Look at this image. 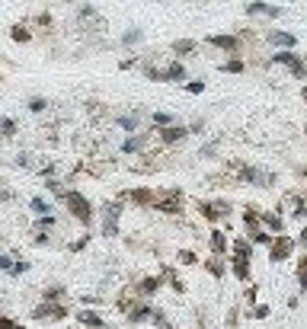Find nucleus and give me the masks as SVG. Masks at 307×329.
<instances>
[{"label": "nucleus", "instance_id": "nucleus-20", "mask_svg": "<svg viewBox=\"0 0 307 329\" xmlns=\"http://www.w3.org/2000/svg\"><path fill=\"white\" fill-rule=\"evenodd\" d=\"M160 275H163V282L170 285V291H176V294H183V291H186V282H183L180 275H176V269H173V265H163V269H160Z\"/></svg>", "mask_w": 307, "mask_h": 329}, {"label": "nucleus", "instance_id": "nucleus-40", "mask_svg": "<svg viewBox=\"0 0 307 329\" xmlns=\"http://www.w3.org/2000/svg\"><path fill=\"white\" fill-rule=\"evenodd\" d=\"M0 329H26V326H19L16 320H10L7 313H0Z\"/></svg>", "mask_w": 307, "mask_h": 329}, {"label": "nucleus", "instance_id": "nucleus-17", "mask_svg": "<svg viewBox=\"0 0 307 329\" xmlns=\"http://www.w3.org/2000/svg\"><path fill=\"white\" fill-rule=\"evenodd\" d=\"M266 39H269V45H275L278 52H282V48H294V45H298V39H294V32H278V29L266 32Z\"/></svg>", "mask_w": 307, "mask_h": 329}, {"label": "nucleus", "instance_id": "nucleus-21", "mask_svg": "<svg viewBox=\"0 0 307 329\" xmlns=\"http://www.w3.org/2000/svg\"><path fill=\"white\" fill-rule=\"evenodd\" d=\"M231 256H243V259L253 262V243L246 240V237H234L231 240Z\"/></svg>", "mask_w": 307, "mask_h": 329}, {"label": "nucleus", "instance_id": "nucleus-9", "mask_svg": "<svg viewBox=\"0 0 307 329\" xmlns=\"http://www.w3.org/2000/svg\"><path fill=\"white\" fill-rule=\"evenodd\" d=\"M227 272L237 278V282H253V269H250V259H243V256H227Z\"/></svg>", "mask_w": 307, "mask_h": 329}, {"label": "nucleus", "instance_id": "nucleus-19", "mask_svg": "<svg viewBox=\"0 0 307 329\" xmlns=\"http://www.w3.org/2000/svg\"><path fill=\"white\" fill-rule=\"evenodd\" d=\"M147 141H150V135H132V138H125L122 141V154H141L147 147Z\"/></svg>", "mask_w": 307, "mask_h": 329}, {"label": "nucleus", "instance_id": "nucleus-28", "mask_svg": "<svg viewBox=\"0 0 307 329\" xmlns=\"http://www.w3.org/2000/svg\"><path fill=\"white\" fill-rule=\"evenodd\" d=\"M221 70H224V74H243V70H246V61L234 55V58H227V61L221 64Z\"/></svg>", "mask_w": 307, "mask_h": 329}, {"label": "nucleus", "instance_id": "nucleus-44", "mask_svg": "<svg viewBox=\"0 0 307 329\" xmlns=\"http://www.w3.org/2000/svg\"><path fill=\"white\" fill-rule=\"evenodd\" d=\"M35 22H39V26H52V13H48V10H42V13L35 16Z\"/></svg>", "mask_w": 307, "mask_h": 329}, {"label": "nucleus", "instance_id": "nucleus-46", "mask_svg": "<svg viewBox=\"0 0 307 329\" xmlns=\"http://www.w3.org/2000/svg\"><path fill=\"white\" fill-rule=\"evenodd\" d=\"M186 128H189V135H198V131H202V128H205V121H202V118H198V121H192V125H186Z\"/></svg>", "mask_w": 307, "mask_h": 329}, {"label": "nucleus", "instance_id": "nucleus-48", "mask_svg": "<svg viewBox=\"0 0 307 329\" xmlns=\"http://www.w3.org/2000/svg\"><path fill=\"white\" fill-rule=\"evenodd\" d=\"M119 67H122V70H128V67H135V58H125V61H119Z\"/></svg>", "mask_w": 307, "mask_h": 329}, {"label": "nucleus", "instance_id": "nucleus-7", "mask_svg": "<svg viewBox=\"0 0 307 329\" xmlns=\"http://www.w3.org/2000/svg\"><path fill=\"white\" fill-rule=\"evenodd\" d=\"M119 201H132V205H138V208H150V205H154V189H147V186L122 189L119 192Z\"/></svg>", "mask_w": 307, "mask_h": 329}, {"label": "nucleus", "instance_id": "nucleus-5", "mask_svg": "<svg viewBox=\"0 0 307 329\" xmlns=\"http://www.w3.org/2000/svg\"><path fill=\"white\" fill-rule=\"evenodd\" d=\"M294 249H298V243H294V237H285V234H278L272 240V246H269V262H288Z\"/></svg>", "mask_w": 307, "mask_h": 329}, {"label": "nucleus", "instance_id": "nucleus-35", "mask_svg": "<svg viewBox=\"0 0 307 329\" xmlns=\"http://www.w3.org/2000/svg\"><path fill=\"white\" fill-rule=\"evenodd\" d=\"M176 262H180V265H198V256L192 249H180V252H176Z\"/></svg>", "mask_w": 307, "mask_h": 329}, {"label": "nucleus", "instance_id": "nucleus-1", "mask_svg": "<svg viewBox=\"0 0 307 329\" xmlns=\"http://www.w3.org/2000/svg\"><path fill=\"white\" fill-rule=\"evenodd\" d=\"M61 201H64V208L70 211V217H74L77 224H84V227H93V205L84 192H77V189H67L61 195Z\"/></svg>", "mask_w": 307, "mask_h": 329}, {"label": "nucleus", "instance_id": "nucleus-4", "mask_svg": "<svg viewBox=\"0 0 307 329\" xmlns=\"http://www.w3.org/2000/svg\"><path fill=\"white\" fill-rule=\"evenodd\" d=\"M195 211L202 214L208 224H218V221H224V217H231V205L221 201V198H215V201H195Z\"/></svg>", "mask_w": 307, "mask_h": 329}, {"label": "nucleus", "instance_id": "nucleus-15", "mask_svg": "<svg viewBox=\"0 0 307 329\" xmlns=\"http://www.w3.org/2000/svg\"><path fill=\"white\" fill-rule=\"evenodd\" d=\"M246 16H282V7H272L266 4V0H250V7H246Z\"/></svg>", "mask_w": 307, "mask_h": 329}, {"label": "nucleus", "instance_id": "nucleus-52", "mask_svg": "<svg viewBox=\"0 0 307 329\" xmlns=\"http://www.w3.org/2000/svg\"><path fill=\"white\" fill-rule=\"evenodd\" d=\"M301 198H304V205H307V189H304V195H301Z\"/></svg>", "mask_w": 307, "mask_h": 329}, {"label": "nucleus", "instance_id": "nucleus-27", "mask_svg": "<svg viewBox=\"0 0 307 329\" xmlns=\"http://www.w3.org/2000/svg\"><path fill=\"white\" fill-rule=\"evenodd\" d=\"M170 125H176V118H173L170 112H154V115H150V128H154V131L170 128Z\"/></svg>", "mask_w": 307, "mask_h": 329}, {"label": "nucleus", "instance_id": "nucleus-3", "mask_svg": "<svg viewBox=\"0 0 307 329\" xmlns=\"http://www.w3.org/2000/svg\"><path fill=\"white\" fill-rule=\"evenodd\" d=\"M125 201H106L103 205V237H119V221H122Z\"/></svg>", "mask_w": 307, "mask_h": 329}, {"label": "nucleus", "instance_id": "nucleus-49", "mask_svg": "<svg viewBox=\"0 0 307 329\" xmlns=\"http://www.w3.org/2000/svg\"><path fill=\"white\" fill-rule=\"evenodd\" d=\"M294 173H298V176H301V179H307V163H301V166H298V169H294Z\"/></svg>", "mask_w": 307, "mask_h": 329}, {"label": "nucleus", "instance_id": "nucleus-43", "mask_svg": "<svg viewBox=\"0 0 307 329\" xmlns=\"http://www.w3.org/2000/svg\"><path fill=\"white\" fill-rule=\"evenodd\" d=\"M256 294H259V285L250 282V288H246V303H256Z\"/></svg>", "mask_w": 307, "mask_h": 329}, {"label": "nucleus", "instance_id": "nucleus-16", "mask_svg": "<svg viewBox=\"0 0 307 329\" xmlns=\"http://www.w3.org/2000/svg\"><path fill=\"white\" fill-rule=\"evenodd\" d=\"M205 272L221 282V278L227 275V256H208V259H205Z\"/></svg>", "mask_w": 307, "mask_h": 329}, {"label": "nucleus", "instance_id": "nucleus-14", "mask_svg": "<svg viewBox=\"0 0 307 329\" xmlns=\"http://www.w3.org/2000/svg\"><path fill=\"white\" fill-rule=\"evenodd\" d=\"M74 316H77V323L84 329H106V320H103L99 310H77Z\"/></svg>", "mask_w": 307, "mask_h": 329}, {"label": "nucleus", "instance_id": "nucleus-8", "mask_svg": "<svg viewBox=\"0 0 307 329\" xmlns=\"http://www.w3.org/2000/svg\"><path fill=\"white\" fill-rule=\"evenodd\" d=\"M211 48H221V52H227V55H237L240 52V35H227V32H218V35H208L205 39Z\"/></svg>", "mask_w": 307, "mask_h": 329}, {"label": "nucleus", "instance_id": "nucleus-22", "mask_svg": "<svg viewBox=\"0 0 307 329\" xmlns=\"http://www.w3.org/2000/svg\"><path fill=\"white\" fill-rule=\"evenodd\" d=\"M243 227H246V234H253V230H259L263 224H259V208H253V205H246L243 208Z\"/></svg>", "mask_w": 307, "mask_h": 329}, {"label": "nucleus", "instance_id": "nucleus-2", "mask_svg": "<svg viewBox=\"0 0 307 329\" xmlns=\"http://www.w3.org/2000/svg\"><path fill=\"white\" fill-rule=\"evenodd\" d=\"M183 205H186L183 189L170 186V189H157V192H154V205H150V208L160 211V214H183Z\"/></svg>", "mask_w": 307, "mask_h": 329}, {"label": "nucleus", "instance_id": "nucleus-24", "mask_svg": "<svg viewBox=\"0 0 307 329\" xmlns=\"http://www.w3.org/2000/svg\"><path fill=\"white\" fill-rule=\"evenodd\" d=\"M246 240H250L253 243V246H272V234H269V230L266 227H259V230H253V234H246Z\"/></svg>", "mask_w": 307, "mask_h": 329}, {"label": "nucleus", "instance_id": "nucleus-25", "mask_svg": "<svg viewBox=\"0 0 307 329\" xmlns=\"http://www.w3.org/2000/svg\"><path fill=\"white\" fill-rule=\"evenodd\" d=\"M170 48H173V55H180V58H186V55H192L195 48H198V42H195V39H176V42H173Z\"/></svg>", "mask_w": 307, "mask_h": 329}, {"label": "nucleus", "instance_id": "nucleus-34", "mask_svg": "<svg viewBox=\"0 0 307 329\" xmlns=\"http://www.w3.org/2000/svg\"><path fill=\"white\" fill-rule=\"evenodd\" d=\"M29 208H32L35 214H39V217H45V214H52V205L45 201V198H32V201H29Z\"/></svg>", "mask_w": 307, "mask_h": 329}, {"label": "nucleus", "instance_id": "nucleus-45", "mask_svg": "<svg viewBox=\"0 0 307 329\" xmlns=\"http://www.w3.org/2000/svg\"><path fill=\"white\" fill-rule=\"evenodd\" d=\"M294 243H298V246H301V249H307V224L301 227V234H298V237H294Z\"/></svg>", "mask_w": 307, "mask_h": 329}, {"label": "nucleus", "instance_id": "nucleus-11", "mask_svg": "<svg viewBox=\"0 0 307 329\" xmlns=\"http://www.w3.org/2000/svg\"><path fill=\"white\" fill-rule=\"evenodd\" d=\"M163 288V275H147V278H141L138 282V288H135V297H141V300H150L157 291Z\"/></svg>", "mask_w": 307, "mask_h": 329}, {"label": "nucleus", "instance_id": "nucleus-51", "mask_svg": "<svg viewBox=\"0 0 307 329\" xmlns=\"http://www.w3.org/2000/svg\"><path fill=\"white\" fill-rule=\"evenodd\" d=\"M301 99H304V106H307V83L301 87Z\"/></svg>", "mask_w": 307, "mask_h": 329}, {"label": "nucleus", "instance_id": "nucleus-39", "mask_svg": "<svg viewBox=\"0 0 307 329\" xmlns=\"http://www.w3.org/2000/svg\"><path fill=\"white\" fill-rule=\"evenodd\" d=\"M186 93L202 96V93H205V80H189V83H186Z\"/></svg>", "mask_w": 307, "mask_h": 329}, {"label": "nucleus", "instance_id": "nucleus-6", "mask_svg": "<svg viewBox=\"0 0 307 329\" xmlns=\"http://www.w3.org/2000/svg\"><path fill=\"white\" fill-rule=\"evenodd\" d=\"M70 316V310L64 307V303H52V300H42L39 307L32 310V320H52V323H58V320H67Z\"/></svg>", "mask_w": 307, "mask_h": 329}, {"label": "nucleus", "instance_id": "nucleus-41", "mask_svg": "<svg viewBox=\"0 0 307 329\" xmlns=\"http://www.w3.org/2000/svg\"><path fill=\"white\" fill-rule=\"evenodd\" d=\"M90 246V237H80V240H74V243H70V252H84Z\"/></svg>", "mask_w": 307, "mask_h": 329}, {"label": "nucleus", "instance_id": "nucleus-23", "mask_svg": "<svg viewBox=\"0 0 307 329\" xmlns=\"http://www.w3.org/2000/svg\"><path fill=\"white\" fill-rule=\"evenodd\" d=\"M10 39H13L16 45H26V42H32V29L26 26V22H16V26H10Z\"/></svg>", "mask_w": 307, "mask_h": 329}, {"label": "nucleus", "instance_id": "nucleus-29", "mask_svg": "<svg viewBox=\"0 0 307 329\" xmlns=\"http://www.w3.org/2000/svg\"><path fill=\"white\" fill-rule=\"evenodd\" d=\"M138 118H141V112L119 115V128H122V131H128V135H135V131H138Z\"/></svg>", "mask_w": 307, "mask_h": 329}, {"label": "nucleus", "instance_id": "nucleus-18", "mask_svg": "<svg viewBox=\"0 0 307 329\" xmlns=\"http://www.w3.org/2000/svg\"><path fill=\"white\" fill-rule=\"evenodd\" d=\"M180 80H186V64L180 58H173L167 64V70H163V83H180Z\"/></svg>", "mask_w": 307, "mask_h": 329}, {"label": "nucleus", "instance_id": "nucleus-37", "mask_svg": "<svg viewBox=\"0 0 307 329\" xmlns=\"http://www.w3.org/2000/svg\"><path fill=\"white\" fill-rule=\"evenodd\" d=\"M269 313H272V307H269V303H253V310H250L253 320H266Z\"/></svg>", "mask_w": 307, "mask_h": 329}, {"label": "nucleus", "instance_id": "nucleus-31", "mask_svg": "<svg viewBox=\"0 0 307 329\" xmlns=\"http://www.w3.org/2000/svg\"><path fill=\"white\" fill-rule=\"evenodd\" d=\"M42 297H45V300H52V303H58V300L64 297V288H61V285H48V288L42 291Z\"/></svg>", "mask_w": 307, "mask_h": 329}, {"label": "nucleus", "instance_id": "nucleus-53", "mask_svg": "<svg viewBox=\"0 0 307 329\" xmlns=\"http://www.w3.org/2000/svg\"><path fill=\"white\" fill-rule=\"evenodd\" d=\"M304 135H307V121H304Z\"/></svg>", "mask_w": 307, "mask_h": 329}, {"label": "nucleus", "instance_id": "nucleus-36", "mask_svg": "<svg viewBox=\"0 0 307 329\" xmlns=\"http://www.w3.org/2000/svg\"><path fill=\"white\" fill-rule=\"evenodd\" d=\"M35 230H39V234H48V230H55V217H52V214L39 217V221H35Z\"/></svg>", "mask_w": 307, "mask_h": 329}, {"label": "nucleus", "instance_id": "nucleus-47", "mask_svg": "<svg viewBox=\"0 0 307 329\" xmlns=\"http://www.w3.org/2000/svg\"><path fill=\"white\" fill-rule=\"evenodd\" d=\"M227 326H231V329H237V307L231 310V316H227Z\"/></svg>", "mask_w": 307, "mask_h": 329}, {"label": "nucleus", "instance_id": "nucleus-30", "mask_svg": "<svg viewBox=\"0 0 307 329\" xmlns=\"http://www.w3.org/2000/svg\"><path fill=\"white\" fill-rule=\"evenodd\" d=\"M13 135H16V121L4 115V118H0V141H7V138H13Z\"/></svg>", "mask_w": 307, "mask_h": 329}, {"label": "nucleus", "instance_id": "nucleus-50", "mask_svg": "<svg viewBox=\"0 0 307 329\" xmlns=\"http://www.w3.org/2000/svg\"><path fill=\"white\" fill-rule=\"evenodd\" d=\"M298 265H301V269H307V252H304L301 259H298Z\"/></svg>", "mask_w": 307, "mask_h": 329}, {"label": "nucleus", "instance_id": "nucleus-33", "mask_svg": "<svg viewBox=\"0 0 307 329\" xmlns=\"http://www.w3.org/2000/svg\"><path fill=\"white\" fill-rule=\"evenodd\" d=\"M45 109H48V99H45V96H32V99H29V112L32 115H42Z\"/></svg>", "mask_w": 307, "mask_h": 329}, {"label": "nucleus", "instance_id": "nucleus-38", "mask_svg": "<svg viewBox=\"0 0 307 329\" xmlns=\"http://www.w3.org/2000/svg\"><path fill=\"white\" fill-rule=\"evenodd\" d=\"M141 39H144V32H141V29H128V32L122 35V45H138Z\"/></svg>", "mask_w": 307, "mask_h": 329}, {"label": "nucleus", "instance_id": "nucleus-32", "mask_svg": "<svg viewBox=\"0 0 307 329\" xmlns=\"http://www.w3.org/2000/svg\"><path fill=\"white\" fill-rule=\"evenodd\" d=\"M150 323H154V329H173V323L167 320V313H163V310H154L150 313Z\"/></svg>", "mask_w": 307, "mask_h": 329}, {"label": "nucleus", "instance_id": "nucleus-12", "mask_svg": "<svg viewBox=\"0 0 307 329\" xmlns=\"http://www.w3.org/2000/svg\"><path fill=\"white\" fill-rule=\"evenodd\" d=\"M259 224H263L272 237L278 234H285V217H282L278 211H259Z\"/></svg>", "mask_w": 307, "mask_h": 329}, {"label": "nucleus", "instance_id": "nucleus-10", "mask_svg": "<svg viewBox=\"0 0 307 329\" xmlns=\"http://www.w3.org/2000/svg\"><path fill=\"white\" fill-rule=\"evenodd\" d=\"M208 249H211V256H227L231 252V240H227V234H224L221 227L208 230Z\"/></svg>", "mask_w": 307, "mask_h": 329}, {"label": "nucleus", "instance_id": "nucleus-26", "mask_svg": "<svg viewBox=\"0 0 307 329\" xmlns=\"http://www.w3.org/2000/svg\"><path fill=\"white\" fill-rule=\"evenodd\" d=\"M288 205H291V217H298V221H304V217H307V205H304V198H301V195H288Z\"/></svg>", "mask_w": 307, "mask_h": 329}, {"label": "nucleus", "instance_id": "nucleus-13", "mask_svg": "<svg viewBox=\"0 0 307 329\" xmlns=\"http://www.w3.org/2000/svg\"><path fill=\"white\" fill-rule=\"evenodd\" d=\"M186 135H189V128H186V125H170V128H160V131H157L160 144H167V147H173V144L186 141Z\"/></svg>", "mask_w": 307, "mask_h": 329}, {"label": "nucleus", "instance_id": "nucleus-42", "mask_svg": "<svg viewBox=\"0 0 307 329\" xmlns=\"http://www.w3.org/2000/svg\"><path fill=\"white\" fill-rule=\"evenodd\" d=\"M16 166H22V169H32V157H29V154H19V157H16Z\"/></svg>", "mask_w": 307, "mask_h": 329}]
</instances>
